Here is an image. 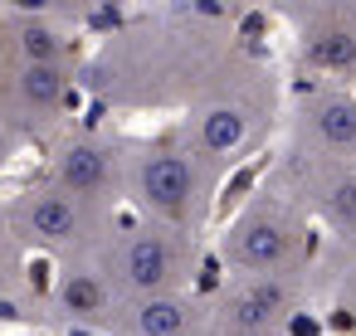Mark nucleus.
Wrapping results in <instances>:
<instances>
[{
    "instance_id": "nucleus-1",
    "label": "nucleus",
    "mask_w": 356,
    "mask_h": 336,
    "mask_svg": "<svg viewBox=\"0 0 356 336\" xmlns=\"http://www.w3.org/2000/svg\"><path fill=\"white\" fill-rule=\"evenodd\" d=\"M186 273H191V234L166 224L122 234L103 258V278L113 283V292L137 297H166L186 283Z\"/></svg>"
},
{
    "instance_id": "nucleus-2",
    "label": "nucleus",
    "mask_w": 356,
    "mask_h": 336,
    "mask_svg": "<svg viewBox=\"0 0 356 336\" xmlns=\"http://www.w3.org/2000/svg\"><path fill=\"white\" fill-rule=\"evenodd\" d=\"M137 195L166 229H191L200 219V210H205V185H200L195 151H181V146L142 151V161H137Z\"/></svg>"
},
{
    "instance_id": "nucleus-3",
    "label": "nucleus",
    "mask_w": 356,
    "mask_h": 336,
    "mask_svg": "<svg viewBox=\"0 0 356 336\" xmlns=\"http://www.w3.org/2000/svg\"><path fill=\"white\" fill-rule=\"evenodd\" d=\"M293 249H298V229L268 205L249 210L225 234V263L239 268L244 278H278V268H288Z\"/></svg>"
},
{
    "instance_id": "nucleus-4",
    "label": "nucleus",
    "mask_w": 356,
    "mask_h": 336,
    "mask_svg": "<svg viewBox=\"0 0 356 336\" xmlns=\"http://www.w3.org/2000/svg\"><path fill=\"white\" fill-rule=\"evenodd\" d=\"M283 317H288V287L278 278H244L220 297L210 336H273Z\"/></svg>"
},
{
    "instance_id": "nucleus-5",
    "label": "nucleus",
    "mask_w": 356,
    "mask_h": 336,
    "mask_svg": "<svg viewBox=\"0 0 356 336\" xmlns=\"http://www.w3.org/2000/svg\"><path fill=\"white\" fill-rule=\"evenodd\" d=\"M54 185L64 195H74L79 205H98L118 185V156L98 137H74L54 156Z\"/></svg>"
},
{
    "instance_id": "nucleus-6",
    "label": "nucleus",
    "mask_w": 356,
    "mask_h": 336,
    "mask_svg": "<svg viewBox=\"0 0 356 336\" xmlns=\"http://www.w3.org/2000/svg\"><path fill=\"white\" fill-rule=\"evenodd\" d=\"M20 224H25L30 239H40L49 249H74V244L88 239V205H79L59 185H44V190H30L25 195Z\"/></svg>"
},
{
    "instance_id": "nucleus-7",
    "label": "nucleus",
    "mask_w": 356,
    "mask_h": 336,
    "mask_svg": "<svg viewBox=\"0 0 356 336\" xmlns=\"http://www.w3.org/2000/svg\"><path fill=\"white\" fill-rule=\"evenodd\" d=\"M127 331L132 336H210V317L181 292H166V297H142L137 307H127Z\"/></svg>"
},
{
    "instance_id": "nucleus-8",
    "label": "nucleus",
    "mask_w": 356,
    "mask_h": 336,
    "mask_svg": "<svg viewBox=\"0 0 356 336\" xmlns=\"http://www.w3.org/2000/svg\"><path fill=\"white\" fill-rule=\"evenodd\" d=\"M249 132H254V122L234 103H210L191 122V137H195V151L200 156H229V151H239L249 142Z\"/></svg>"
},
{
    "instance_id": "nucleus-9",
    "label": "nucleus",
    "mask_w": 356,
    "mask_h": 336,
    "mask_svg": "<svg viewBox=\"0 0 356 336\" xmlns=\"http://www.w3.org/2000/svg\"><path fill=\"white\" fill-rule=\"evenodd\" d=\"M69 98V74L64 64H20L15 69V103L30 117H54Z\"/></svg>"
},
{
    "instance_id": "nucleus-10",
    "label": "nucleus",
    "mask_w": 356,
    "mask_h": 336,
    "mask_svg": "<svg viewBox=\"0 0 356 336\" xmlns=\"http://www.w3.org/2000/svg\"><path fill=\"white\" fill-rule=\"evenodd\" d=\"M59 302L79 321H113V312H118V292L103 273H69L59 283Z\"/></svg>"
},
{
    "instance_id": "nucleus-11",
    "label": "nucleus",
    "mask_w": 356,
    "mask_h": 336,
    "mask_svg": "<svg viewBox=\"0 0 356 336\" xmlns=\"http://www.w3.org/2000/svg\"><path fill=\"white\" fill-rule=\"evenodd\" d=\"M307 122H312V137L327 146V151H356V103L346 93H327L307 108Z\"/></svg>"
},
{
    "instance_id": "nucleus-12",
    "label": "nucleus",
    "mask_w": 356,
    "mask_h": 336,
    "mask_svg": "<svg viewBox=\"0 0 356 336\" xmlns=\"http://www.w3.org/2000/svg\"><path fill=\"white\" fill-rule=\"evenodd\" d=\"M307 59L327 74H351L356 69V35L346 25H322L307 35Z\"/></svg>"
},
{
    "instance_id": "nucleus-13",
    "label": "nucleus",
    "mask_w": 356,
    "mask_h": 336,
    "mask_svg": "<svg viewBox=\"0 0 356 336\" xmlns=\"http://www.w3.org/2000/svg\"><path fill=\"white\" fill-rule=\"evenodd\" d=\"M10 40H15L20 64H59L64 59V35L49 20H15Z\"/></svg>"
},
{
    "instance_id": "nucleus-14",
    "label": "nucleus",
    "mask_w": 356,
    "mask_h": 336,
    "mask_svg": "<svg viewBox=\"0 0 356 336\" xmlns=\"http://www.w3.org/2000/svg\"><path fill=\"white\" fill-rule=\"evenodd\" d=\"M327 210H332V219H337V224H346V229H356V180H341V185L332 190V200H327Z\"/></svg>"
}]
</instances>
